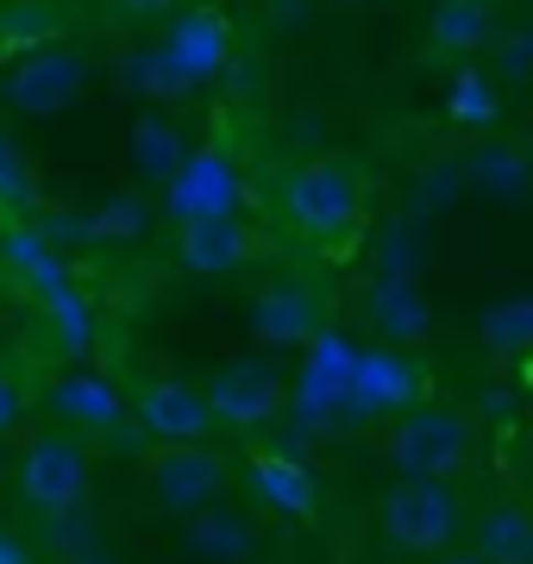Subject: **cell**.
Listing matches in <instances>:
<instances>
[{"instance_id":"obj_5","label":"cell","mask_w":533,"mask_h":564,"mask_svg":"<svg viewBox=\"0 0 533 564\" xmlns=\"http://www.w3.org/2000/svg\"><path fill=\"white\" fill-rule=\"evenodd\" d=\"M88 57L76 51V44H32V51H20V57L7 63V76H0V101L13 107V113H32V120H51V113H63V107L76 101L88 88Z\"/></svg>"},{"instance_id":"obj_2","label":"cell","mask_w":533,"mask_h":564,"mask_svg":"<svg viewBox=\"0 0 533 564\" xmlns=\"http://www.w3.org/2000/svg\"><path fill=\"white\" fill-rule=\"evenodd\" d=\"M383 464L395 477L465 489L477 477V464H483V426H477L471 408L458 402H414L383 433Z\"/></svg>"},{"instance_id":"obj_21","label":"cell","mask_w":533,"mask_h":564,"mask_svg":"<svg viewBox=\"0 0 533 564\" xmlns=\"http://www.w3.org/2000/svg\"><path fill=\"white\" fill-rule=\"evenodd\" d=\"M483 39H490V13H483V0L439 7V20H433V44H446V51H477Z\"/></svg>"},{"instance_id":"obj_24","label":"cell","mask_w":533,"mask_h":564,"mask_svg":"<svg viewBox=\"0 0 533 564\" xmlns=\"http://www.w3.org/2000/svg\"><path fill=\"white\" fill-rule=\"evenodd\" d=\"M533 339V302H514V307H496L483 321V345L490 351H521Z\"/></svg>"},{"instance_id":"obj_7","label":"cell","mask_w":533,"mask_h":564,"mask_svg":"<svg viewBox=\"0 0 533 564\" xmlns=\"http://www.w3.org/2000/svg\"><path fill=\"white\" fill-rule=\"evenodd\" d=\"M151 496H157V508H170V514H202V508H214L226 496V484H232V458H226L220 445H157L151 452Z\"/></svg>"},{"instance_id":"obj_33","label":"cell","mask_w":533,"mask_h":564,"mask_svg":"<svg viewBox=\"0 0 533 564\" xmlns=\"http://www.w3.org/2000/svg\"><path fill=\"white\" fill-rule=\"evenodd\" d=\"M446 7H458V0H446Z\"/></svg>"},{"instance_id":"obj_23","label":"cell","mask_w":533,"mask_h":564,"mask_svg":"<svg viewBox=\"0 0 533 564\" xmlns=\"http://www.w3.org/2000/svg\"><path fill=\"white\" fill-rule=\"evenodd\" d=\"M446 113L452 126H490L496 120V88L477 69H458L452 76V95H446Z\"/></svg>"},{"instance_id":"obj_18","label":"cell","mask_w":533,"mask_h":564,"mask_svg":"<svg viewBox=\"0 0 533 564\" xmlns=\"http://www.w3.org/2000/svg\"><path fill=\"white\" fill-rule=\"evenodd\" d=\"M188 545H195V552H207V558H220V564L251 558V527L214 502V508H202V514H188Z\"/></svg>"},{"instance_id":"obj_11","label":"cell","mask_w":533,"mask_h":564,"mask_svg":"<svg viewBox=\"0 0 533 564\" xmlns=\"http://www.w3.org/2000/svg\"><path fill=\"white\" fill-rule=\"evenodd\" d=\"M258 251L251 239L246 214L232 207V214H188L176 220V258H183L188 276H239Z\"/></svg>"},{"instance_id":"obj_17","label":"cell","mask_w":533,"mask_h":564,"mask_svg":"<svg viewBox=\"0 0 533 564\" xmlns=\"http://www.w3.org/2000/svg\"><path fill=\"white\" fill-rule=\"evenodd\" d=\"M44 307V333H51V351L69 364H83L88 351H95V339H101V321H95V302H88L83 289L69 282V289H57Z\"/></svg>"},{"instance_id":"obj_8","label":"cell","mask_w":533,"mask_h":564,"mask_svg":"<svg viewBox=\"0 0 533 564\" xmlns=\"http://www.w3.org/2000/svg\"><path fill=\"white\" fill-rule=\"evenodd\" d=\"M251 326H258V345L270 351H295V345H314L327 333V289L314 276H276L258 289L251 302Z\"/></svg>"},{"instance_id":"obj_9","label":"cell","mask_w":533,"mask_h":564,"mask_svg":"<svg viewBox=\"0 0 533 564\" xmlns=\"http://www.w3.org/2000/svg\"><path fill=\"white\" fill-rule=\"evenodd\" d=\"M132 421L144 426V440L157 445H207L220 426L207 414V395L183 377H144L132 389Z\"/></svg>"},{"instance_id":"obj_30","label":"cell","mask_w":533,"mask_h":564,"mask_svg":"<svg viewBox=\"0 0 533 564\" xmlns=\"http://www.w3.org/2000/svg\"><path fill=\"white\" fill-rule=\"evenodd\" d=\"M433 564H483V558H477L471 545H452V552H439V558H433Z\"/></svg>"},{"instance_id":"obj_26","label":"cell","mask_w":533,"mask_h":564,"mask_svg":"<svg viewBox=\"0 0 533 564\" xmlns=\"http://www.w3.org/2000/svg\"><path fill=\"white\" fill-rule=\"evenodd\" d=\"M25 402H32V395H25V383L13 377V370H0V440H7V433H20Z\"/></svg>"},{"instance_id":"obj_12","label":"cell","mask_w":533,"mask_h":564,"mask_svg":"<svg viewBox=\"0 0 533 564\" xmlns=\"http://www.w3.org/2000/svg\"><path fill=\"white\" fill-rule=\"evenodd\" d=\"M0 270L32 302H51L57 289H69V263L39 220H0Z\"/></svg>"},{"instance_id":"obj_25","label":"cell","mask_w":533,"mask_h":564,"mask_svg":"<svg viewBox=\"0 0 533 564\" xmlns=\"http://www.w3.org/2000/svg\"><path fill=\"white\" fill-rule=\"evenodd\" d=\"M139 226H144V202L139 195H126V202H107V214L95 220V232H101V239H120L126 232V239H132Z\"/></svg>"},{"instance_id":"obj_22","label":"cell","mask_w":533,"mask_h":564,"mask_svg":"<svg viewBox=\"0 0 533 564\" xmlns=\"http://www.w3.org/2000/svg\"><path fill=\"white\" fill-rule=\"evenodd\" d=\"M88 545H101V527H95L88 502L57 508V514H44V552H57V558H69V552H88Z\"/></svg>"},{"instance_id":"obj_13","label":"cell","mask_w":533,"mask_h":564,"mask_svg":"<svg viewBox=\"0 0 533 564\" xmlns=\"http://www.w3.org/2000/svg\"><path fill=\"white\" fill-rule=\"evenodd\" d=\"M51 414L69 433H83V440H107V433L126 426V395L107 383L101 370H63L51 383Z\"/></svg>"},{"instance_id":"obj_20","label":"cell","mask_w":533,"mask_h":564,"mask_svg":"<svg viewBox=\"0 0 533 564\" xmlns=\"http://www.w3.org/2000/svg\"><path fill=\"white\" fill-rule=\"evenodd\" d=\"M132 144H139V170L144 176H176V170H183V139H176V126L157 120V113L139 120Z\"/></svg>"},{"instance_id":"obj_27","label":"cell","mask_w":533,"mask_h":564,"mask_svg":"<svg viewBox=\"0 0 533 564\" xmlns=\"http://www.w3.org/2000/svg\"><path fill=\"white\" fill-rule=\"evenodd\" d=\"M113 7V20H126V25H157V20H170L183 0H107Z\"/></svg>"},{"instance_id":"obj_19","label":"cell","mask_w":533,"mask_h":564,"mask_svg":"<svg viewBox=\"0 0 533 564\" xmlns=\"http://www.w3.org/2000/svg\"><path fill=\"white\" fill-rule=\"evenodd\" d=\"M32 207H39V170H32V158L20 144L0 132V214L7 220H32Z\"/></svg>"},{"instance_id":"obj_14","label":"cell","mask_w":533,"mask_h":564,"mask_svg":"<svg viewBox=\"0 0 533 564\" xmlns=\"http://www.w3.org/2000/svg\"><path fill=\"white\" fill-rule=\"evenodd\" d=\"M251 489H258V502L289 514V521H314V508H320V484H314V470L302 458H289V452H251Z\"/></svg>"},{"instance_id":"obj_16","label":"cell","mask_w":533,"mask_h":564,"mask_svg":"<svg viewBox=\"0 0 533 564\" xmlns=\"http://www.w3.org/2000/svg\"><path fill=\"white\" fill-rule=\"evenodd\" d=\"M170 207H176V220H188V214H232V170H226L220 151L183 158V170L170 176Z\"/></svg>"},{"instance_id":"obj_28","label":"cell","mask_w":533,"mask_h":564,"mask_svg":"<svg viewBox=\"0 0 533 564\" xmlns=\"http://www.w3.org/2000/svg\"><path fill=\"white\" fill-rule=\"evenodd\" d=\"M0 564H39L32 558V545H25L13 527H0Z\"/></svg>"},{"instance_id":"obj_4","label":"cell","mask_w":533,"mask_h":564,"mask_svg":"<svg viewBox=\"0 0 533 564\" xmlns=\"http://www.w3.org/2000/svg\"><path fill=\"white\" fill-rule=\"evenodd\" d=\"M88 484H95V458H88L83 433H69V426L39 433L25 445L20 477H13V489H20V502L32 514H57V508L88 502Z\"/></svg>"},{"instance_id":"obj_29","label":"cell","mask_w":533,"mask_h":564,"mask_svg":"<svg viewBox=\"0 0 533 564\" xmlns=\"http://www.w3.org/2000/svg\"><path fill=\"white\" fill-rule=\"evenodd\" d=\"M57 564H120L107 545H88V552H69V558H57Z\"/></svg>"},{"instance_id":"obj_3","label":"cell","mask_w":533,"mask_h":564,"mask_svg":"<svg viewBox=\"0 0 533 564\" xmlns=\"http://www.w3.org/2000/svg\"><path fill=\"white\" fill-rule=\"evenodd\" d=\"M377 533L409 552V558H439L465 533V489L458 484H421V477H395L377 496Z\"/></svg>"},{"instance_id":"obj_15","label":"cell","mask_w":533,"mask_h":564,"mask_svg":"<svg viewBox=\"0 0 533 564\" xmlns=\"http://www.w3.org/2000/svg\"><path fill=\"white\" fill-rule=\"evenodd\" d=\"M471 552L483 564H533V502L496 496L471 521Z\"/></svg>"},{"instance_id":"obj_32","label":"cell","mask_w":533,"mask_h":564,"mask_svg":"<svg viewBox=\"0 0 533 564\" xmlns=\"http://www.w3.org/2000/svg\"><path fill=\"white\" fill-rule=\"evenodd\" d=\"M351 7H365V0H351Z\"/></svg>"},{"instance_id":"obj_31","label":"cell","mask_w":533,"mask_h":564,"mask_svg":"<svg viewBox=\"0 0 533 564\" xmlns=\"http://www.w3.org/2000/svg\"><path fill=\"white\" fill-rule=\"evenodd\" d=\"M527 383H533V358H527Z\"/></svg>"},{"instance_id":"obj_6","label":"cell","mask_w":533,"mask_h":564,"mask_svg":"<svg viewBox=\"0 0 533 564\" xmlns=\"http://www.w3.org/2000/svg\"><path fill=\"white\" fill-rule=\"evenodd\" d=\"M202 395H207L214 426L251 440V433H264L270 421H283L289 383H283V370H276L270 358H232V364H220V370L207 377Z\"/></svg>"},{"instance_id":"obj_10","label":"cell","mask_w":533,"mask_h":564,"mask_svg":"<svg viewBox=\"0 0 533 564\" xmlns=\"http://www.w3.org/2000/svg\"><path fill=\"white\" fill-rule=\"evenodd\" d=\"M164 69L183 88H195V82H214L232 63V25L220 20V7H188V13H176L164 32Z\"/></svg>"},{"instance_id":"obj_1","label":"cell","mask_w":533,"mask_h":564,"mask_svg":"<svg viewBox=\"0 0 533 564\" xmlns=\"http://www.w3.org/2000/svg\"><path fill=\"white\" fill-rule=\"evenodd\" d=\"M276 214L314 251H346V245H358V232L370 220L365 158H351V151H314V158H302L283 176V188H276Z\"/></svg>"}]
</instances>
